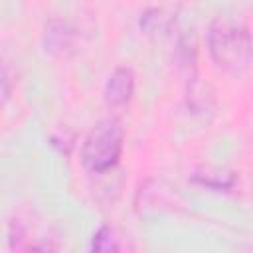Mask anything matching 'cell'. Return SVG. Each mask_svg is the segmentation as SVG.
<instances>
[{
  "label": "cell",
  "instance_id": "1",
  "mask_svg": "<svg viewBox=\"0 0 253 253\" xmlns=\"http://www.w3.org/2000/svg\"><path fill=\"white\" fill-rule=\"evenodd\" d=\"M208 51L213 63L229 73H239L251 63V34L249 28L229 16H217L208 26Z\"/></svg>",
  "mask_w": 253,
  "mask_h": 253
},
{
  "label": "cell",
  "instance_id": "3",
  "mask_svg": "<svg viewBox=\"0 0 253 253\" xmlns=\"http://www.w3.org/2000/svg\"><path fill=\"white\" fill-rule=\"evenodd\" d=\"M43 43H45V49L49 53L65 57V55L75 51L77 30L71 26V22H67L63 18H51L49 22H45Z\"/></svg>",
  "mask_w": 253,
  "mask_h": 253
},
{
  "label": "cell",
  "instance_id": "5",
  "mask_svg": "<svg viewBox=\"0 0 253 253\" xmlns=\"http://www.w3.org/2000/svg\"><path fill=\"white\" fill-rule=\"evenodd\" d=\"M14 253H55V243L47 235H38L26 221H14L10 231Z\"/></svg>",
  "mask_w": 253,
  "mask_h": 253
},
{
  "label": "cell",
  "instance_id": "2",
  "mask_svg": "<svg viewBox=\"0 0 253 253\" xmlns=\"http://www.w3.org/2000/svg\"><path fill=\"white\" fill-rule=\"evenodd\" d=\"M125 146V130L119 119L107 117L99 121L81 144V162L93 174H103L115 168Z\"/></svg>",
  "mask_w": 253,
  "mask_h": 253
},
{
  "label": "cell",
  "instance_id": "8",
  "mask_svg": "<svg viewBox=\"0 0 253 253\" xmlns=\"http://www.w3.org/2000/svg\"><path fill=\"white\" fill-rule=\"evenodd\" d=\"M12 91H14V73H12V65H10V61L4 57V53L0 51V109L8 103Z\"/></svg>",
  "mask_w": 253,
  "mask_h": 253
},
{
  "label": "cell",
  "instance_id": "7",
  "mask_svg": "<svg viewBox=\"0 0 253 253\" xmlns=\"http://www.w3.org/2000/svg\"><path fill=\"white\" fill-rule=\"evenodd\" d=\"M89 253H123L115 229L109 225H101L91 237Z\"/></svg>",
  "mask_w": 253,
  "mask_h": 253
},
{
  "label": "cell",
  "instance_id": "4",
  "mask_svg": "<svg viewBox=\"0 0 253 253\" xmlns=\"http://www.w3.org/2000/svg\"><path fill=\"white\" fill-rule=\"evenodd\" d=\"M134 93V71L126 65H119L111 71L105 83V103L111 109H121L128 105Z\"/></svg>",
  "mask_w": 253,
  "mask_h": 253
},
{
  "label": "cell",
  "instance_id": "6",
  "mask_svg": "<svg viewBox=\"0 0 253 253\" xmlns=\"http://www.w3.org/2000/svg\"><path fill=\"white\" fill-rule=\"evenodd\" d=\"M176 22L174 14H168L164 6H152L140 14V28L150 36H162L172 30Z\"/></svg>",
  "mask_w": 253,
  "mask_h": 253
}]
</instances>
